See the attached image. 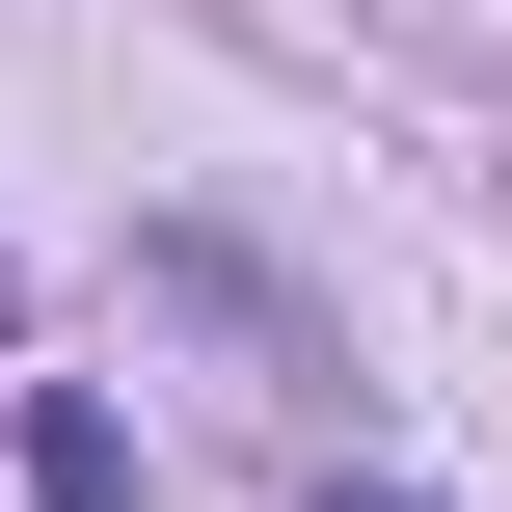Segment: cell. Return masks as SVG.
Returning <instances> with one entry per match:
<instances>
[{"label": "cell", "instance_id": "obj_1", "mask_svg": "<svg viewBox=\"0 0 512 512\" xmlns=\"http://www.w3.org/2000/svg\"><path fill=\"white\" fill-rule=\"evenodd\" d=\"M27 512H135V432H108V405H81V378H54V405H27Z\"/></svg>", "mask_w": 512, "mask_h": 512}]
</instances>
